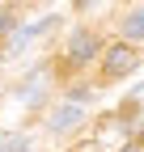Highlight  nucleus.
I'll list each match as a JSON object with an SVG mask.
<instances>
[{
    "mask_svg": "<svg viewBox=\"0 0 144 152\" xmlns=\"http://www.w3.org/2000/svg\"><path fill=\"white\" fill-rule=\"evenodd\" d=\"M93 55H98V38L93 34H76L72 38V47H68V59L72 64H89Z\"/></svg>",
    "mask_w": 144,
    "mask_h": 152,
    "instance_id": "nucleus-2",
    "label": "nucleus"
},
{
    "mask_svg": "<svg viewBox=\"0 0 144 152\" xmlns=\"http://www.w3.org/2000/svg\"><path fill=\"white\" fill-rule=\"evenodd\" d=\"M76 4H81V9H85V4H89V0H76Z\"/></svg>",
    "mask_w": 144,
    "mask_h": 152,
    "instance_id": "nucleus-6",
    "label": "nucleus"
},
{
    "mask_svg": "<svg viewBox=\"0 0 144 152\" xmlns=\"http://www.w3.org/2000/svg\"><path fill=\"white\" fill-rule=\"evenodd\" d=\"M132 68H136V51L127 42H119V47L106 51V76H127Z\"/></svg>",
    "mask_w": 144,
    "mask_h": 152,
    "instance_id": "nucleus-1",
    "label": "nucleus"
},
{
    "mask_svg": "<svg viewBox=\"0 0 144 152\" xmlns=\"http://www.w3.org/2000/svg\"><path fill=\"white\" fill-rule=\"evenodd\" d=\"M21 148H26V140L13 135V140H4V148H0V152H21Z\"/></svg>",
    "mask_w": 144,
    "mask_h": 152,
    "instance_id": "nucleus-5",
    "label": "nucleus"
},
{
    "mask_svg": "<svg viewBox=\"0 0 144 152\" xmlns=\"http://www.w3.org/2000/svg\"><path fill=\"white\" fill-rule=\"evenodd\" d=\"M81 123V110L76 106H64V110H55V118H51V131H72Z\"/></svg>",
    "mask_w": 144,
    "mask_h": 152,
    "instance_id": "nucleus-3",
    "label": "nucleus"
},
{
    "mask_svg": "<svg viewBox=\"0 0 144 152\" xmlns=\"http://www.w3.org/2000/svg\"><path fill=\"white\" fill-rule=\"evenodd\" d=\"M123 34L127 38H144V9H136L127 21H123Z\"/></svg>",
    "mask_w": 144,
    "mask_h": 152,
    "instance_id": "nucleus-4",
    "label": "nucleus"
}]
</instances>
